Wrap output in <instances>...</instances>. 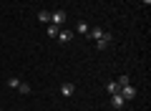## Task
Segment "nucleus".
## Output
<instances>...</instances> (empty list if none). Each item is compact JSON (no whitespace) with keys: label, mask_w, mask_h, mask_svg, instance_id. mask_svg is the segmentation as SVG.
<instances>
[{"label":"nucleus","mask_w":151,"mask_h":111,"mask_svg":"<svg viewBox=\"0 0 151 111\" xmlns=\"http://www.w3.org/2000/svg\"><path fill=\"white\" fill-rule=\"evenodd\" d=\"M73 36H76L73 30H68V28H60V30H58V36H55V38H58V41H60V43L65 46V43H70V41H73Z\"/></svg>","instance_id":"2"},{"label":"nucleus","mask_w":151,"mask_h":111,"mask_svg":"<svg viewBox=\"0 0 151 111\" xmlns=\"http://www.w3.org/2000/svg\"><path fill=\"white\" fill-rule=\"evenodd\" d=\"M108 46H111V36H108V33H106L103 38H98V41H96V48H98V51H106Z\"/></svg>","instance_id":"6"},{"label":"nucleus","mask_w":151,"mask_h":111,"mask_svg":"<svg viewBox=\"0 0 151 111\" xmlns=\"http://www.w3.org/2000/svg\"><path fill=\"white\" fill-rule=\"evenodd\" d=\"M18 83H20L18 76H10V78H8V86H10V89H18Z\"/></svg>","instance_id":"13"},{"label":"nucleus","mask_w":151,"mask_h":111,"mask_svg":"<svg viewBox=\"0 0 151 111\" xmlns=\"http://www.w3.org/2000/svg\"><path fill=\"white\" fill-rule=\"evenodd\" d=\"M103 36H106V33H103L101 28H91V30L86 33V38H91V41H98V38H103Z\"/></svg>","instance_id":"7"},{"label":"nucleus","mask_w":151,"mask_h":111,"mask_svg":"<svg viewBox=\"0 0 151 111\" xmlns=\"http://www.w3.org/2000/svg\"><path fill=\"white\" fill-rule=\"evenodd\" d=\"M106 91H108V94H119V91H121V83H119V81H111V83L106 86Z\"/></svg>","instance_id":"10"},{"label":"nucleus","mask_w":151,"mask_h":111,"mask_svg":"<svg viewBox=\"0 0 151 111\" xmlns=\"http://www.w3.org/2000/svg\"><path fill=\"white\" fill-rule=\"evenodd\" d=\"M88 30H91V25H88L86 20H78V23H76V30H73V33H78V36H86Z\"/></svg>","instance_id":"5"},{"label":"nucleus","mask_w":151,"mask_h":111,"mask_svg":"<svg viewBox=\"0 0 151 111\" xmlns=\"http://www.w3.org/2000/svg\"><path fill=\"white\" fill-rule=\"evenodd\" d=\"M45 30H48V36H50V38H55L60 28H58V25H53V23H48V25H45Z\"/></svg>","instance_id":"12"},{"label":"nucleus","mask_w":151,"mask_h":111,"mask_svg":"<svg viewBox=\"0 0 151 111\" xmlns=\"http://www.w3.org/2000/svg\"><path fill=\"white\" fill-rule=\"evenodd\" d=\"M65 10H55V13H50V23L53 25H58V28H63V23H65Z\"/></svg>","instance_id":"1"},{"label":"nucleus","mask_w":151,"mask_h":111,"mask_svg":"<svg viewBox=\"0 0 151 111\" xmlns=\"http://www.w3.org/2000/svg\"><path fill=\"white\" fill-rule=\"evenodd\" d=\"M124 104H126V99H124L121 94H111V106H113L116 111H119V109H124Z\"/></svg>","instance_id":"4"},{"label":"nucleus","mask_w":151,"mask_h":111,"mask_svg":"<svg viewBox=\"0 0 151 111\" xmlns=\"http://www.w3.org/2000/svg\"><path fill=\"white\" fill-rule=\"evenodd\" d=\"M35 18H38V23H43V25H48V23H50V13L48 10H40Z\"/></svg>","instance_id":"9"},{"label":"nucleus","mask_w":151,"mask_h":111,"mask_svg":"<svg viewBox=\"0 0 151 111\" xmlns=\"http://www.w3.org/2000/svg\"><path fill=\"white\" fill-rule=\"evenodd\" d=\"M119 94L124 96L126 101H131V99H136V89H134V86H131V83H129V86H121V91H119Z\"/></svg>","instance_id":"3"},{"label":"nucleus","mask_w":151,"mask_h":111,"mask_svg":"<svg viewBox=\"0 0 151 111\" xmlns=\"http://www.w3.org/2000/svg\"><path fill=\"white\" fill-rule=\"evenodd\" d=\"M119 83L121 86H129L131 83V76H119Z\"/></svg>","instance_id":"14"},{"label":"nucleus","mask_w":151,"mask_h":111,"mask_svg":"<svg viewBox=\"0 0 151 111\" xmlns=\"http://www.w3.org/2000/svg\"><path fill=\"white\" fill-rule=\"evenodd\" d=\"M15 91H20L23 96H28V94H30V83H25V81H20V83H18V89H15Z\"/></svg>","instance_id":"11"},{"label":"nucleus","mask_w":151,"mask_h":111,"mask_svg":"<svg viewBox=\"0 0 151 111\" xmlns=\"http://www.w3.org/2000/svg\"><path fill=\"white\" fill-rule=\"evenodd\" d=\"M60 94H63V96H73L76 94V86L73 83H60Z\"/></svg>","instance_id":"8"}]
</instances>
